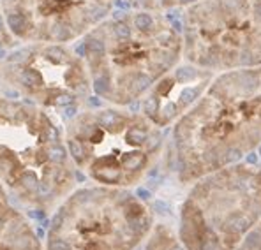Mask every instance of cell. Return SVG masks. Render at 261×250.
Returning a JSON list of instances; mask_svg holds the SVG:
<instances>
[{"mask_svg":"<svg viewBox=\"0 0 261 250\" xmlns=\"http://www.w3.org/2000/svg\"><path fill=\"white\" fill-rule=\"evenodd\" d=\"M78 180L53 115L0 94V185L14 205L44 217L74 190Z\"/></svg>","mask_w":261,"mask_h":250,"instance_id":"3","label":"cell"},{"mask_svg":"<svg viewBox=\"0 0 261 250\" xmlns=\"http://www.w3.org/2000/svg\"><path fill=\"white\" fill-rule=\"evenodd\" d=\"M18 44H21V42H18L14 39L13 34H11L9 26H7V23H6V18H4L2 4H0V57L9 51V49L16 48Z\"/></svg>","mask_w":261,"mask_h":250,"instance_id":"14","label":"cell"},{"mask_svg":"<svg viewBox=\"0 0 261 250\" xmlns=\"http://www.w3.org/2000/svg\"><path fill=\"white\" fill-rule=\"evenodd\" d=\"M127 6L138 11H150V13H161L166 14L170 11L176 9H187V7L194 6L203 0H124Z\"/></svg>","mask_w":261,"mask_h":250,"instance_id":"13","label":"cell"},{"mask_svg":"<svg viewBox=\"0 0 261 250\" xmlns=\"http://www.w3.org/2000/svg\"><path fill=\"white\" fill-rule=\"evenodd\" d=\"M0 250H44L43 241L21 208L0 185Z\"/></svg>","mask_w":261,"mask_h":250,"instance_id":"11","label":"cell"},{"mask_svg":"<svg viewBox=\"0 0 261 250\" xmlns=\"http://www.w3.org/2000/svg\"><path fill=\"white\" fill-rule=\"evenodd\" d=\"M261 146V67L219 72L171 130L180 183L242 162Z\"/></svg>","mask_w":261,"mask_h":250,"instance_id":"2","label":"cell"},{"mask_svg":"<svg viewBox=\"0 0 261 250\" xmlns=\"http://www.w3.org/2000/svg\"><path fill=\"white\" fill-rule=\"evenodd\" d=\"M74 51L87 67L92 94L127 107L182 62L184 41L168 14L113 11L78 41Z\"/></svg>","mask_w":261,"mask_h":250,"instance_id":"1","label":"cell"},{"mask_svg":"<svg viewBox=\"0 0 261 250\" xmlns=\"http://www.w3.org/2000/svg\"><path fill=\"white\" fill-rule=\"evenodd\" d=\"M143 250H186L176 238V233L168 224H153V228L145 241Z\"/></svg>","mask_w":261,"mask_h":250,"instance_id":"12","label":"cell"},{"mask_svg":"<svg viewBox=\"0 0 261 250\" xmlns=\"http://www.w3.org/2000/svg\"><path fill=\"white\" fill-rule=\"evenodd\" d=\"M153 224L152 210L129 188L78 187L55 208L44 250H138Z\"/></svg>","mask_w":261,"mask_h":250,"instance_id":"6","label":"cell"},{"mask_svg":"<svg viewBox=\"0 0 261 250\" xmlns=\"http://www.w3.org/2000/svg\"><path fill=\"white\" fill-rule=\"evenodd\" d=\"M0 94L71 118L92 102L82 57L65 44L21 42L0 57Z\"/></svg>","mask_w":261,"mask_h":250,"instance_id":"8","label":"cell"},{"mask_svg":"<svg viewBox=\"0 0 261 250\" xmlns=\"http://www.w3.org/2000/svg\"><path fill=\"white\" fill-rule=\"evenodd\" d=\"M214 76L189 62L176 64L140 99V113L159 129L173 127L198 102Z\"/></svg>","mask_w":261,"mask_h":250,"instance_id":"10","label":"cell"},{"mask_svg":"<svg viewBox=\"0 0 261 250\" xmlns=\"http://www.w3.org/2000/svg\"><path fill=\"white\" fill-rule=\"evenodd\" d=\"M261 222V166L237 162L194 180L176 238L186 250H239Z\"/></svg>","mask_w":261,"mask_h":250,"instance_id":"5","label":"cell"},{"mask_svg":"<svg viewBox=\"0 0 261 250\" xmlns=\"http://www.w3.org/2000/svg\"><path fill=\"white\" fill-rule=\"evenodd\" d=\"M184 62L214 74L261 67V0H203L182 11Z\"/></svg>","mask_w":261,"mask_h":250,"instance_id":"7","label":"cell"},{"mask_svg":"<svg viewBox=\"0 0 261 250\" xmlns=\"http://www.w3.org/2000/svg\"><path fill=\"white\" fill-rule=\"evenodd\" d=\"M64 141L80 176L94 185L133 188L163 159L166 134L140 111L85 106L64 127Z\"/></svg>","mask_w":261,"mask_h":250,"instance_id":"4","label":"cell"},{"mask_svg":"<svg viewBox=\"0 0 261 250\" xmlns=\"http://www.w3.org/2000/svg\"><path fill=\"white\" fill-rule=\"evenodd\" d=\"M18 42L72 44L115 11L117 0H0Z\"/></svg>","mask_w":261,"mask_h":250,"instance_id":"9","label":"cell"},{"mask_svg":"<svg viewBox=\"0 0 261 250\" xmlns=\"http://www.w3.org/2000/svg\"><path fill=\"white\" fill-rule=\"evenodd\" d=\"M239 250H261V222L258 224V228L245 238Z\"/></svg>","mask_w":261,"mask_h":250,"instance_id":"15","label":"cell"}]
</instances>
